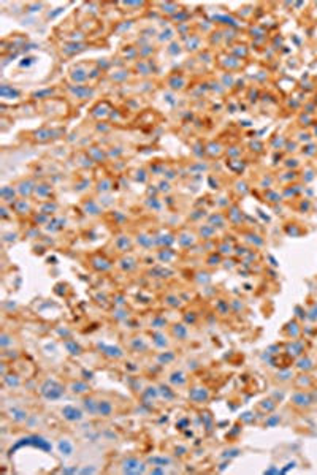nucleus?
I'll return each instance as SVG.
<instances>
[{
    "instance_id": "nucleus-1",
    "label": "nucleus",
    "mask_w": 317,
    "mask_h": 475,
    "mask_svg": "<svg viewBox=\"0 0 317 475\" xmlns=\"http://www.w3.org/2000/svg\"><path fill=\"white\" fill-rule=\"evenodd\" d=\"M40 393H42L43 398H46L48 401H56L64 394V388L60 386L56 380H46V382L42 385Z\"/></svg>"
},
{
    "instance_id": "nucleus-2",
    "label": "nucleus",
    "mask_w": 317,
    "mask_h": 475,
    "mask_svg": "<svg viewBox=\"0 0 317 475\" xmlns=\"http://www.w3.org/2000/svg\"><path fill=\"white\" fill-rule=\"evenodd\" d=\"M291 403H292L293 407H296V409L303 410V409H309V407L314 404V398H313V394L309 391L301 390V391H295L292 394Z\"/></svg>"
},
{
    "instance_id": "nucleus-3",
    "label": "nucleus",
    "mask_w": 317,
    "mask_h": 475,
    "mask_svg": "<svg viewBox=\"0 0 317 475\" xmlns=\"http://www.w3.org/2000/svg\"><path fill=\"white\" fill-rule=\"evenodd\" d=\"M146 471L145 463H141L137 458H127L122 463V472L124 474H143Z\"/></svg>"
},
{
    "instance_id": "nucleus-4",
    "label": "nucleus",
    "mask_w": 317,
    "mask_h": 475,
    "mask_svg": "<svg viewBox=\"0 0 317 475\" xmlns=\"http://www.w3.org/2000/svg\"><path fill=\"white\" fill-rule=\"evenodd\" d=\"M62 415H64L65 420H69V421L83 420V412H81L79 409H76L75 406H65L62 409Z\"/></svg>"
},
{
    "instance_id": "nucleus-5",
    "label": "nucleus",
    "mask_w": 317,
    "mask_h": 475,
    "mask_svg": "<svg viewBox=\"0 0 317 475\" xmlns=\"http://www.w3.org/2000/svg\"><path fill=\"white\" fill-rule=\"evenodd\" d=\"M189 398L195 403H203L208 398H210V393H208L206 388H194V390L189 391Z\"/></svg>"
},
{
    "instance_id": "nucleus-6",
    "label": "nucleus",
    "mask_w": 317,
    "mask_h": 475,
    "mask_svg": "<svg viewBox=\"0 0 317 475\" xmlns=\"http://www.w3.org/2000/svg\"><path fill=\"white\" fill-rule=\"evenodd\" d=\"M97 413H100L102 417H110L113 413V404L111 401H98V410Z\"/></svg>"
},
{
    "instance_id": "nucleus-7",
    "label": "nucleus",
    "mask_w": 317,
    "mask_h": 475,
    "mask_svg": "<svg viewBox=\"0 0 317 475\" xmlns=\"http://www.w3.org/2000/svg\"><path fill=\"white\" fill-rule=\"evenodd\" d=\"M83 406H84L86 412H89V413H97V410H98V403L94 398H91V396L84 399Z\"/></svg>"
},
{
    "instance_id": "nucleus-8",
    "label": "nucleus",
    "mask_w": 317,
    "mask_h": 475,
    "mask_svg": "<svg viewBox=\"0 0 317 475\" xmlns=\"http://www.w3.org/2000/svg\"><path fill=\"white\" fill-rule=\"evenodd\" d=\"M170 380L174 384V385H178V386H183L186 384V377H184V374L183 372H173L171 374V377Z\"/></svg>"
},
{
    "instance_id": "nucleus-9",
    "label": "nucleus",
    "mask_w": 317,
    "mask_h": 475,
    "mask_svg": "<svg viewBox=\"0 0 317 475\" xmlns=\"http://www.w3.org/2000/svg\"><path fill=\"white\" fill-rule=\"evenodd\" d=\"M296 367H298V369H301V371H311L313 367H314V364H313V361L309 360V358H301L298 361V364H296Z\"/></svg>"
},
{
    "instance_id": "nucleus-10",
    "label": "nucleus",
    "mask_w": 317,
    "mask_h": 475,
    "mask_svg": "<svg viewBox=\"0 0 317 475\" xmlns=\"http://www.w3.org/2000/svg\"><path fill=\"white\" fill-rule=\"evenodd\" d=\"M59 448H60V452H62V453H65V454H67V456H70V454H72V452H73V447H72V444H70V442H69V440H67V439H62V440H60Z\"/></svg>"
},
{
    "instance_id": "nucleus-11",
    "label": "nucleus",
    "mask_w": 317,
    "mask_h": 475,
    "mask_svg": "<svg viewBox=\"0 0 317 475\" xmlns=\"http://www.w3.org/2000/svg\"><path fill=\"white\" fill-rule=\"evenodd\" d=\"M72 391H73V393H76V394H83V393H87V391H89V386H87L86 384L78 382V384H73V385H72Z\"/></svg>"
}]
</instances>
